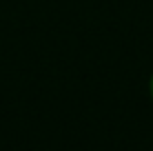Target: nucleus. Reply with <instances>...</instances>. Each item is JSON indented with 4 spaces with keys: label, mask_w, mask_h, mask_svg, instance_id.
Segmentation results:
<instances>
[{
    "label": "nucleus",
    "mask_w": 153,
    "mask_h": 151,
    "mask_svg": "<svg viewBox=\"0 0 153 151\" xmlns=\"http://www.w3.org/2000/svg\"><path fill=\"white\" fill-rule=\"evenodd\" d=\"M149 96H151V100H153V74L149 78Z\"/></svg>",
    "instance_id": "nucleus-1"
}]
</instances>
